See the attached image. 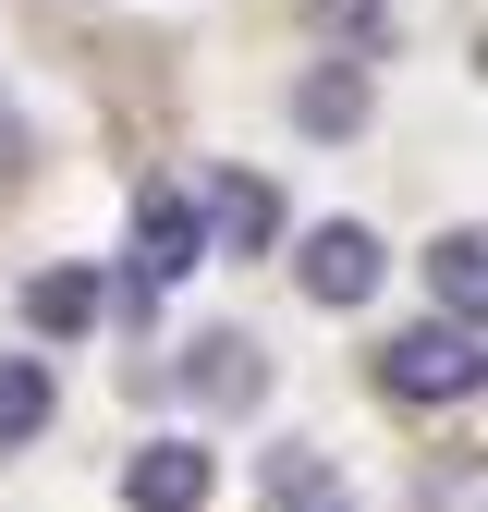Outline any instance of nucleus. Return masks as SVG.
<instances>
[{"instance_id": "nucleus-5", "label": "nucleus", "mask_w": 488, "mask_h": 512, "mask_svg": "<svg viewBox=\"0 0 488 512\" xmlns=\"http://www.w3.org/2000/svg\"><path fill=\"white\" fill-rule=\"evenodd\" d=\"M122 488H135V512H196V500H208V452H183V439H147V452L122 464Z\"/></svg>"}, {"instance_id": "nucleus-2", "label": "nucleus", "mask_w": 488, "mask_h": 512, "mask_svg": "<svg viewBox=\"0 0 488 512\" xmlns=\"http://www.w3.org/2000/svg\"><path fill=\"white\" fill-rule=\"evenodd\" d=\"M183 269H196V208H183L171 183H147V196H135V256H122V293L159 305Z\"/></svg>"}, {"instance_id": "nucleus-9", "label": "nucleus", "mask_w": 488, "mask_h": 512, "mask_svg": "<svg viewBox=\"0 0 488 512\" xmlns=\"http://www.w3.org/2000/svg\"><path fill=\"white\" fill-rule=\"evenodd\" d=\"M49 427V354H0V452H25Z\"/></svg>"}, {"instance_id": "nucleus-1", "label": "nucleus", "mask_w": 488, "mask_h": 512, "mask_svg": "<svg viewBox=\"0 0 488 512\" xmlns=\"http://www.w3.org/2000/svg\"><path fill=\"white\" fill-rule=\"evenodd\" d=\"M379 391H391V403H464V391H476V330L427 317V330L379 342Z\"/></svg>"}, {"instance_id": "nucleus-3", "label": "nucleus", "mask_w": 488, "mask_h": 512, "mask_svg": "<svg viewBox=\"0 0 488 512\" xmlns=\"http://www.w3.org/2000/svg\"><path fill=\"white\" fill-rule=\"evenodd\" d=\"M293 281L318 293V305H366V293H379V232H354V220H330V232H305V256H293Z\"/></svg>"}, {"instance_id": "nucleus-11", "label": "nucleus", "mask_w": 488, "mask_h": 512, "mask_svg": "<svg viewBox=\"0 0 488 512\" xmlns=\"http://www.w3.org/2000/svg\"><path fill=\"white\" fill-rule=\"evenodd\" d=\"M305 135H354V122H366V74H305Z\"/></svg>"}, {"instance_id": "nucleus-4", "label": "nucleus", "mask_w": 488, "mask_h": 512, "mask_svg": "<svg viewBox=\"0 0 488 512\" xmlns=\"http://www.w3.org/2000/svg\"><path fill=\"white\" fill-rule=\"evenodd\" d=\"M183 391H196V403H220V415H244V403L269 391V354L244 342V330H208L196 354H183Z\"/></svg>"}, {"instance_id": "nucleus-10", "label": "nucleus", "mask_w": 488, "mask_h": 512, "mask_svg": "<svg viewBox=\"0 0 488 512\" xmlns=\"http://www.w3.org/2000/svg\"><path fill=\"white\" fill-rule=\"evenodd\" d=\"M427 293H440V317H452V330H476V293H488V244H476V232H452L440 256H427Z\"/></svg>"}, {"instance_id": "nucleus-8", "label": "nucleus", "mask_w": 488, "mask_h": 512, "mask_svg": "<svg viewBox=\"0 0 488 512\" xmlns=\"http://www.w3.org/2000/svg\"><path fill=\"white\" fill-rule=\"evenodd\" d=\"M86 317H98V281H86V269H37V281H25V330H37V342H74Z\"/></svg>"}, {"instance_id": "nucleus-7", "label": "nucleus", "mask_w": 488, "mask_h": 512, "mask_svg": "<svg viewBox=\"0 0 488 512\" xmlns=\"http://www.w3.org/2000/svg\"><path fill=\"white\" fill-rule=\"evenodd\" d=\"M208 232H220L232 256H257V244L281 232V196H269L257 171H220V183H208Z\"/></svg>"}, {"instance_id": "nucleus-6", "label": "nucleus", "mask_w": 488, "mask_h": 512, "mask_svg": "<svg viewBox=\"0 0 488 512\" xmlns=\"http://www.w3.org/2000/svg\"><path fill=\"white\" fill-rule=\"evenodd\" d=\"M257 512H354V500H342V464H330V452H269Z\"/></svg>"}]
</instances>
